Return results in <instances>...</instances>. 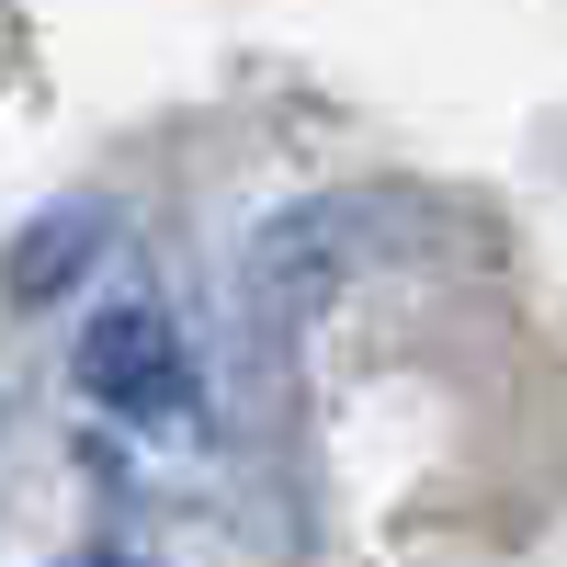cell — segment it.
<instances>
[{
    "label": "cell",
    "mask_w": 567,
    "mask_h": 567,
    "mask_svg": "<svg viewBox=\"0 0 567 567\" xmlns=\"http://www.w3.org/2000/svg\"><path fill=\"white\" fill-rule=\"evenodd\" d=\"M80 386L125 409V420H171L182 398H194V363H182V329L148 307V296H114L103 318L80 329Z\"/></svg>",
    "instance_id": "1"
},
{
    "label": "cell",
    "mask_w": 567,
    "mask_h": 567,
    "mask_svg": "<svg viewBox=\"0 0 567 567\" xmlns=\"http://www.w3.org/2000/svg\"><path fill=\"white\" fill-rule=\"evenodd\" d=\"M91 250H103V227H91V216H45L34 239L12 250V296H58V284H69Z\"/></svg>",
    "instance_id": "2"
}]
</instances>
